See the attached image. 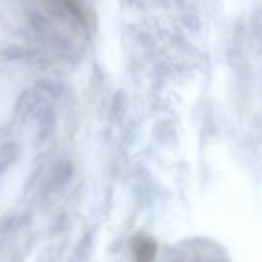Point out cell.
<instances>
[{
  "label": "cell",
  "instance_id": "1",
  "mask_svg": "<svg viewBox=\"0 0 262 262\" xmlns=\"http://www.w3.org/2000/svg\"><path fill=\"white\" fill-rule=\"evenodd\" d=\"M131 251L135 262H153L158 254V244L150 236L136 234L131 242Z\"/></svg>",
  "mask_w": 262,
  "mask_h": 262
}]
</instances>
